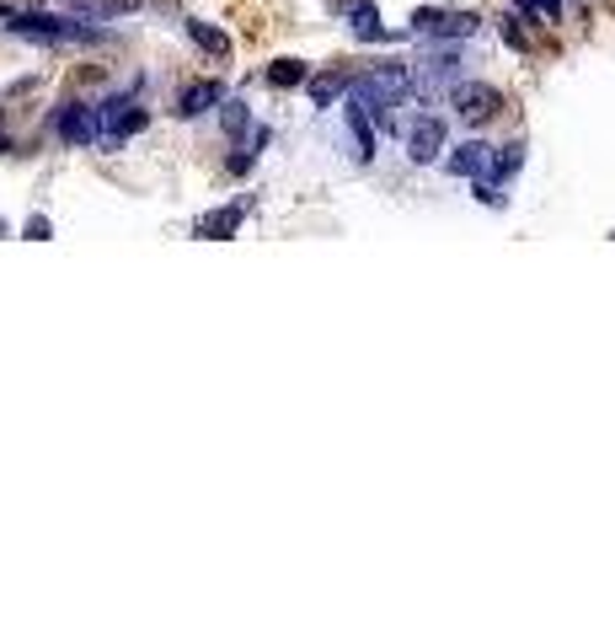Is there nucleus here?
I'll list each match as a JSON object with an SVG mask.
<instances>
[{"label":"nucleus","mask_w":615,"mask_h":643,"mask_svg":"<svg viewBox=\"0 0 615 643\" xmlns=\"http://www.w3.org/2000/svg\"><path fill=\"white\" fill-rule=\"evenodd\" d=\"M11 33L16 38H33V44H49V49H102L108 33L102 27H86V16H44V11H16L11 16Z\"/></svg>","instance_id":"2"},{"label":"nucleus","mask_w":615,"mask_h":643,"mask_svg":"<svg viewBox=\"0 0 615 643\" xmlns=\"http://www.w3.org/2000/svg\"><path fill=\"white\" fill-rule=\"evenodd\" d=\"M444 139H450V129H444V119L439 113H423V119H413V129H407V156L423 167V161H439L444 156Z\"/></svg>","instance_id":"8"},{"label":"nucleus","mask_w":615,"mask_h":643,"mask_svg":"<svg viewBox=\"0 0 615 643\" xmlns=\"http://www.w3.org/2000/svg\"><path fill=\"white\" fill-rule=\"evenodd\" d=\"M503 38H508V44H514V49H530V44H525V33H519V22H514V16H508V22H503Z\"/></svg>","instance_id":"20"},{"label":"nucleus","mask_w":615,"mask_h":643,"mask_svg":"<svg viewBox=\"0 0 615 643\" xmlns=\"http://www.w3.org/2000/svg\"><path fill=\"white\" fill-rule=\"evenodd\" d=\"M27 236H33V242H49V220L33 215V220H27Z\"/></svg>","instance_id":"21"},{"label":"nucleus","mask_w":615,"mask_h":643,"mask_svg":"<svg viewBox=\"0 0 615 643\" xmlns=\"http://www.w3.org/2000/svg\"><path fill=\"white\" fill-rule=\"evenodd\" d=\"M60 139L64 145H102V108H86V102H64L60 108Z\"/></svg>","instance_id":"6"},{"label":"nucleus","mask_w":615,"mask_h":643,"mask_svg":"<svg viewBox=\"0 0 615 643\" xmlns=\"http://www.w3.org/2000/svg\"><path fill=\"white\" fill-rule=\"evenodd\" d=\"M519 167H525V145L514 139V145H503V150H497V161H492V178H488V183H508V178H514Z\"/></svg>","instance_id":"17"},{"label":"nucleus","mask_w":615,"mask_h":643,"mask_svg":"<svg viewBox=\"0 0 615 643\" xmlns=\"http://www.w3.org/2000/svg\"><path fill=\"white\" fill-rule=\"evenodd\" d=\"M145 124H150V113H145L139 102H128V97L102 102V145H119V139H128V134H139Z\"/></svg>","instance_id":"7"},{"label":"nucleus","mask_w":615,"mask_h":643,"mask_svg":"<svg viewBox=\"0 0 615 643\" xmlns=\"http://www.w3.org/2000/svg\"><path fill=\"white\" fill-rule=\"evenodd\" d=\"M492 161H497V150H492L488 139H466V145H455V150L444 156V172H450V178L488 183V178H492Z\"/></svg>","instance_id":"5"},{"label":"nucleus","mask_w":615,"mask_h":643,"mask_svg":"<svg viewBox=\"0 0 615 643\" xmlns=\"http://www.w3.org/2000/svg\"><path fill=\"white\" fill-rule=\"evenodd\" d=\"M450 108H455L466 124H488L492 113L503 108V92L488 86V81H455V86H450Z\"/></svg>","instance_id":"3"},{"label":"nucleus","mask_w":615,"mask_h":643,"mask_svg":"<svg viewBox=\"0 0 615 643\" xmlns=\"http://www.w3.org/2000/svg\"><path fill=\"white\" fill-rule=\"evenodd\" d=\"M348 22H354V38H365V44H385L391 33L380 27V11H374V0H332Z\"/></svg>","instance_id":"9"},{"label":"nucleus","mask_w":615,"mask_h":643,"mask_svg":"<svg viewBox=\"0 0 615 643\" xmlns=\"http://www.w3.org/2000/svg\"><path fill=\"white\" fill-rule=\"evenodd\" d=\"M11 150H16V145H11V139H5V134H0V156H11Z\"/></svg>","instance_id":"22"},{"label":"nucleus","mask_w":615,"mask_h":643,"mask_svg":"<svg viewBox=\"0 0 615 643\" xmlns=\"http://www.w3.org/2000/svg\"><path fill=\"white\" fill-rule=\"evenodd\" d=\"M0 236H5V220H0Z\"/></svg>","instance_id":"24"},{"label":"nucleus","mask_w":615,"mask_h":643,"mask_svg":"<svg viewBox=\"0 0 615 643\" xmlns=\"http://www.w3.org/2000/svg\"><path fill=\"white\" fill-rule=\"evenodd\" d=\"M246 220V204H225V209H209L204 220H198V236L204 242H231L236 231H242Z\"/></svg>","instance_id":"10"},{"label":"nucleus","mask_w":615,"mask_h":643,"mask_svg":"<svg viewBox=\"0 0 615 643\" xmlns=\"http://www.w3.org/2000/svg\"><path fill=\"white\" fill-rule=\"evenodd\" d=\"M11 16H16V11H11V5H0V22H11Z\"/></svg>","instance_id":"23"},{"label":"nucleus","mask_w":615,"mask_h":643,"mask_svg":"<svg viewBox=\"0 0 615 643\" xmlns=\"http://www.w3.org/2000/svg\"><path fill=\"white\" fill-rule=\"evenodd\" d=\"M477 27H482V22H477L471 11H429V5L413 11V38H444V44H450V38H471Z\"/></svg>","instance_id":"4"},{"label":"nucleus","mask_w":615,"mask_h":643,"mask_svg":"<svg viewBox=\"0 0 615 643\" xmlns=\"http://www.w3.org/2000/svg\"><path fill=\"white\" fill-rule=\"evenodd\" d=\"M310 70L306 60H273L268 64V86H306Z\"/></svg>","instance_id":"16"},{"label":"nucleus","mask_w":615,"mask_h":643,"mask_svg":"<svg viewBox=\"0 0 615 643\" xmlns=\"http://www.w3.org/2000/svg\"><path fill=\"white\" fill-rule=\"evenodd\" d=\"M519 11H525V16H546V22H556V16H562V0H519Z\"/></svg>","instance_id":"19"},{"label":"nucleus","mask_w":615,"mask_h":643,"mask_svg":"<svg viewBox=\"0 0 615 643\" xmlns=\"http://www.w3.org/2000/svg\"><path fill=\"white\" fill-rule=\"evenodd\" d=\"M343 119H348V134H354V145H359L354 156H359V161H369V156H374V129H369V113L359 108V102H354V97H348Z\"/></svg>","instance_id":"13"},{"label":"nucleus","mask_w":615,"mask_h":643,"mask_svg":"<svg viewBox=\"0 0 615 643\" xmlns=\"http://www.w3.org/2000/svg\"><path fill=\"white\" fill-rule=\"evenodd\" d=\"M348 81H354V75H321V81H310V97H316V108H332V102L348 92Z\"/></svg>","instance_id":"18"},{"label":"nucleus","mask_w":615,"mask_h":643,"mask_svg":"<svg viewBox=\"0 0 615 643\" xmlns=\"http://www.w3.org/2000/svg\"><path fill=\"white\" fill-rule=\"evenodd\" d=\"M187 38H193L198 49H209L214 60H231V38H225L220 27H209V22H198V16H193V22H187Z\"/></svg>","instance_id":"14"},{"label":"nucleus","mask_w":615,"mask_h":643,"mask_svg":"<svg viewBox=\"0 0 615 643\" xmlns=\"http://www.w3.org/2000/svg\"><path fill=\"white\" fill-rule=\"evenodd\" d=\"M413 92H418L413 64H374V70H359L348 81V97L365 108L374 124H391V108H402Z\"/></svg>","instance_id":"1"},{"label":"nucleus","mask_w":615,"mask_h":643,"mask_svg":"<svg viewBox=\"0 0 615 643\" xmlns=\"http://www.w3.org/2000/svg\"><path fill=\"white\" fill-rule=\"evenodd\" d=\"M64 11H75V16H86V22H108V16H123V11H134L139 0H60Z\"/></svg>","instance_id":"12"},{"label":"nucleus","mask_w":615,"mask_h":643,"mask_svg":"<svg viewBox=\"0 0 615 643\" xmlns=\"http://www.w3.org/2000/svg\"><path fill=\"white\" fill-rule=\"evenodd\" d=\"M220 129H225L231 139H236V134H246V129H251V108H246L242 97H225V102H220Z\"/></svg>","instance_id":"15"},{"label":"nucleus","mask_w":615,"mask_h":643,"mask_svg":"<svg viewBox=\"0 0 615 643\" xmlns=\"http://www.w3.org/2000/svg\"><path fill=\"white\" fill-rule=\"evenodd\" d=\"M220 102H225L220 81H198V86H187L183 97H177V113H183V119H198V113H209V108H220Z\"/></svg>","instance_id":"11"}]
</instances>
